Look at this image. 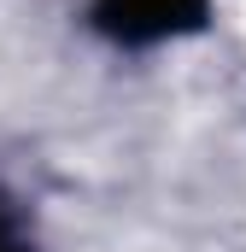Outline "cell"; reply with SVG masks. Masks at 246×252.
I'll list each match as a JSON object with an SVG mask.
<instances>
[{"instance_id":"6da1fadb","label":"cell","mask_w":246,"mask_h":252,"mask_svg":"<svg viewBox=\"0 0 246 252\" xmlns=\"http://www.w3.org/2000/svg\"><path fill=\"white\" fill-rule=\"evenodd\" d=\"M211 0H94V30L123 47H153L170 35H193L205 24Z\"/></svg>"},{"instance_id":"7a4b0ae2","label":"cell","mask_w":246,"mask_h":252,"mask_svg":"<svg viewBox=\"0 0 246 252\" xmlns=\"http://www.w3.org/2000/svg\"><path fill=\"white\" fill-rule=\"evenodd\" d=\"M0 252H24V247H18V235H12V217H6V205H0Z\"/></svg>"}]
</instances>
